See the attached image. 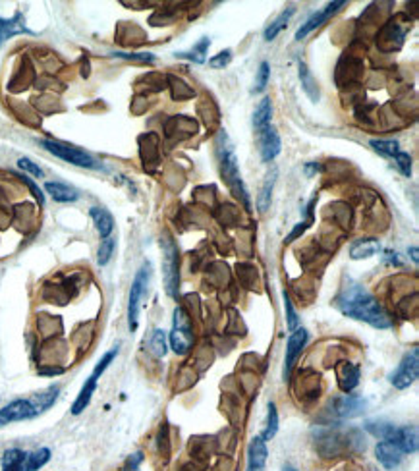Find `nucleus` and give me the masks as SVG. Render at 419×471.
<instances>
[{
    "mask_svg": "<svg viewBox=\"0 0 419 471\" xmlns=\"http://www.w3.org/2000/svg\"><path fill=\"white\" fill-rule=\"evenodd\" d=\"M334 307L341 311L342 315H346L350 319H356V321L367 322L373 329H390L392 327V319L387 313V309L380 306L377 298L373 296L371 292L367 290L365 286L357 282L344 284L341 292L336 294L334 298Z\"/></svg>",
    "mask_w": 419,
    "mask_h": 471,
    "instance_id": "f257e3e1",
    "label": "nucleus"
},
{
    "mask_svg": "<svg viewBox=\"0 0 419 471\" xmlns=\"http://www.w3.org/2000/svg\"><path fill=\"white\" fill-rule=\"evenodd\" d=\"M217 153H219V161H221V172L224 176V180L228 184V188L232 189V193L242 199L244 205L249 209V196H247V189H245L242 176H240V168H238V158L234 153V145L230 142V137L224 132L219 134L217 139Z\"/></svg>",
    "mask_w": 419,
    "mask_h": 471,
    "instance_id": "f03ea898",
    "label": "nucleus"
},
{
    "mask_svg": "<svg viewBox=\"0 0 419 471\" xmlns=\"http://www.w3.org/2000/svg\"><path fill=\"white\" fill-rule=\"evenodd\" d=\"M367 432L380 440H388L402 450V454H413L418 450V429L415 427H398V425L385 423V421H369L365 423Z\"/></svg>",
    "mask_w": 419,
    "mask_h": 471,
    "instance_id": "7ed1b4c3",
    "label": "nucleus"
},
{
    "mask_svg": "<svg viewBox=\"0 0 419 471\" xmlns=\"http://www.w3.org/2000/svg\"><path fill=\"white\" fill-rule=\"evenodd\" d=\"M163 247V276H165L166 294L170 298L178 296V284H180V259H178V247L172 242V238L166 235L165 240H160Z\"/></svg>",
    "mask_w": 419,
    "mask_h": 471,
    "instance_id": "20e7f679",
    "label": "nucleus"
},
{
    "mask_svg": "<svg viewBox=\"0 0 419 471\" xmlns=\"http://www.w3.org/2000/svg\"><path fill=\"white\" fill-rule=\"evenodd\" d=\"M118 355V346L116 348H112L111 352H107L99 360V363L95 365V369H93V373L89 375V378L85 381V385L81 386V390H79L78 398H76V402H74V406H71V414L74 416H79L83 409L88 408L89 402H91V396L95 394V388H97V383H99V378H101V375H103L104 371H107V367L111 365L112 362H114V357Z\"/></svg>",
    "mask_w": 419,
    "mask_h": 471,
    "instance_id": "39448f33",
    "label": "nucleus"
},
{
    "mask_svg": "<svg viewBox=\"0 0 419 471\" xmlns=\"http://www.w3.org/2000/svg\"><path fill=\"white\" fill-rule=\"evenodd\" d=\"M170 348L178 355H186L193 346V329L188 311L184 307H176L174 319H172V329H170Z\"/></svg>",
    "mask_w": 419,
    "mask_h": 471,
    "instance_id": "423d86ee",
    "label": "nucleus"
},
{
    "mask_svg": "<svg viewBox=\"0 0 419 471\" xmlns=\"http://www.w3.org/2000/svg\"><path fill=\"white\" fill-rule=\"evenodd\" d=\"M151 278V263H143L142 268L137 271L134 282H132V290H130V303H128V325H130V332L137 330V319H139V307H142V299L145 296V290L149 286Z\"/></svg>",
    "mask_w": 419,
    "mask_h": 471,
    "instance_id": "0eeeda50",
    "label": "nucleus"
},
{
    "mask_svg": "<svg viewBox=\"0 0 419 471\" xmlns=\"http://www.w3.org/2000/svg\"><path fill=\"white\" fill-rule=\"evenodd\" d=\"M41 145H43V149H47L48 153H53L55 157L62 158L70 165L83 166V168H99V163L95 158L78 147H71V145L55 142V139H41Z\"/></svg>",
    "mask_w": 419,
    "mask_h": 471,
    "instance_id": "6e6552de",
    "label": "nucleus"
},
{
    "mask_svg": "<svg viewBox=\"0 0 419 471\" xmlns=\"http://www.w3.org/2000/svg\"><path fill=\"white\" fill-rule=\"evenodd\" d=\"M419 375V350L413 348L411 352H408L402 357V362L398 363V367L394 373L390 375V385L398 388V390H406L410 388Z\"/></svg>",
    "mask_w": 419,
    "mask_h": 471,
    "instance_id": "1a4fd4ad",
    "label": "nucleus"
},
{
    "mask_svg": "<svg viewBox=\"0 0 419 471\" xmlns=\"http://www.w3.org/2000/svg\"><path fill=\"white\" fill-rule=\"evenodd\" d=\"M37 417L35 409H33L29 398L27 400H14L10 402L8 406L0 409V427H6L8 423L14 421H25V419H33Z\"/></svg>",
    "mask_w": 419,
    "mask_h": 471,
    "instance_id": "9d476101",
    "label": "nucleus"
},
{
    "mask_svg": "<svg viewBox=\"0 0 419 471\" xmlns=\"http://www.w3.org/2000/svg\"><path fill=\"white\" fill-rule=\"evenodd\" d=\"M308 330L305 329H298L294 330L290 338H288V344H286V357H284V378L290 377V373L294 369V363L298 360V355L301 353V350L305 348L308 344Z\"/></svg>",
    "mask_w": 419,
    "mask_h": 471,
    "instance_id": "9b49d317",
    "label": "nucleus"
},
{
    "mask_svg": "<svg viewBox=\"0 0 419 471\" xmlns=\"http://www.w3.org/2000/svg\"><path fill=\"white\" fill-rule=\"evenodd\" d=\"M346 2L344 0H338V2H331V4H327V8L321 10V12H315V14H311V16L308 18V22L301 25L300 29L296 32V41H301L303 37H308L309 33L313 32V29H317L319 25H323L329 18L332 16V14H336L338 10L344 6Z\"/></svg>",
    "mask_w": 419,
    "mask_h": 471,
    "instance_id": "f8f14e48",
    "label": "nucleus"
},
{
    "mask_svg": "<svg viewBox=\"0 0 419 471\" xmlns=\"http://www.w3.org/2000/svg\"><path fill=\"white\" fill-rule=\"evenodd\" d=\"M33 35V32L25 25L24 14L22 12H16L14 18H10V20H4V18H0V47L6 43L8 39H12L14 35Z\"/></svg>",
    "mask_w": 419,
    "mask_h": 471,
    "instance_id": "ddd939ff",
    "label": "nucleus"
},
{
    "mask_svg": "<svg viewBox=\"0 0 419 471\" xmlns=\"http://www.w3.org/2000/svg\"><path fill=\"white\" fill-rule=\"evenodd\" d=\"M375 456H377V460H379V463L385 470H394L404 460L402 450L396 444H392V442H388V440H380L377 448H375Z\"/></svg>",
    "mask_w": 419,
    "mask_h": 471,
    "instance_id": "4468645a",
    "label": "nucleus"
},
{
    "mask_svg": "<svg viewBox=\"0 0 419 471\" xmlns=\"http://www.w3.org/2000/svg\"><path fill=\"white\" fill-rule=\"evenodd\" d=\"M267 440L263 437H254L247 448V470L249 471H263L267 463Z\"/></svg>",
    "mask_w": 419,
    "mask_h": 471,
    "instance_id": "2eb2a0df",
    "label": "nucleus"
},
{
    "mask_svg": "<svg viewBox=\"0 0 419 471\" xmlns=\"http://www.w3.org/2000/svg\"><path fill=\"white\" fill-rule=\"evenodd\" d=\"M367 402L364 398H357V396H342L334 402V414L341 417V419H352L364 414Z\"/></svg>",
    "mask_w": 419,
    "mask_h": 471,
    "instance_id": "dca6fc26",
    "label": "nucleus"
},
{
    "mask_svg": "<svg viewBox=\"0 0 419 471\" xmlns=\"http://www.w3.org/2000/svg\"><path fill=\"white\" fill-rule=\"evenodd\" d=\"M259 134H261V157L265 163H270V161H275L278 157L280 147H282L280 135H278L277 128L273 126L263 128Z\"/></svg>",
    "mask_w": 419,
    "mask_h": 471,
    "instance_id": "f3484780",
    "label": "nucleus"
},
{
    "mask_svg": "<svg viewBox=\"0 0 419 471\" xmlns=\"http://www.w3.org/2000/svg\"><path fill=\"white\" fill-rule=\"evenodd\" d=\"M336 377L342 392L350 394L359 385V367L352 362H342L336 365Z\"/></svg>",
    "mask_w": 419,
    "mask_h": 471,
    "instance_id": "a211bd4d",
    "label": "nucleus"
},
{
    "mask_svg": "<svg viewBox=\"0 0 419 471\" xmlns=\"http://www.w3.org/2000/svg\"><path fill=\"white\" fill-rule=\"evenodd\" d=\"M89 214L93 219V224H95L97 232L101 234V238H109L114 230V219L112 214L103 207H91L89 209Z\"/></svg>",
    "mask_w": 419,
    "mask_h": 471,
    "instance_id": "6ab92c4d",
    "label": "nucleus"
},
{
    "mask_svg": "<svg viewBox=\"0 0 419 471\" xmlns=\"http://www.w3.org/2000/svg\"><path fill=\"white\" fill-rule=\"evenodd\" d=\"M45 191L50 193V197L58 201V203H71L79 197L78 189L70 188L68 184H62V182H47L45 184Z\"/></svg>",
    "mask_w": 419,
    "mask_h": 471,
    "instance_id": "aec40b11",
    "label": "nucleus"
},
{
    "mask_svg": "<svg viewBox=\"0 0 419 471\" xmlns=\"http://www.w3.org/2000/svg\"><path fill=\"white\" fill-rule=\"evenodd\" d=\"M2 471H27V452L10 448L2 454Z\"/></svg>",
    "mask_w": 419,
    "mask_h": 471,
    "instance_id": "412c9836",
    "label": "nucleus"
},
{
    "mask_svg": "<svg viewBox=\"0 0 419 471\" xmlns=\"http://www.w3.org/2000/svg\"><path fill=\"white\" fill-rule=\"evenodd\" d=\"M377 252H380L379 242L373 240V238H365V240H357L356 244H352V247H350V257L354 261L367 259V257H373Z\"/></svg>",
    "mask_w": 419,
    "mask_h": 471,
    "instance_id": "4be33fe9",
    "label": "nucleus"
},
{
    "mask_svg": "<svg viewBox=\"0 0 419 471\" xmlns=\"http://www.w3.org/2000/svg\"><path fill=\"white\" fill-rule=\"evenodd\" d=\"M58 392H60V388H58V386H48L47 390L33 394L32 398H29V402H32L35 414L39 416V414H43L45 409L50 408V406L56 402V398H58Z\"/></svg>",
    "mask_w": 419,
    "mask_h": 471,
    "instance_id": "5701e85b",
    "label": "nucleus"
},
{
    "mask_svg": "<svg viewBox=\"0 0 419 471\" xmlns=\"http://www.w3.org/2000/svg\"><path fill=\"white\" fill-rule=\"evenodd\" d=\"M298 74H300L301 87H303V91L308 93L309 99L313 102L319 101V87H317V81L313 79L311 71H309V68L305 66L303 60H298Z\"/></svg>",
    "mask_w": 419,
    "mask_h": 471,
    "instance_id": "b1692460",
    "label": "nucleus"
},
{
    "mask_svg": "<svg viewBox=\"0 0 419 471\" xmlns=\"http://www.w3.org/2000/svg\"><path fill=\"white\" fill-rule=\"evenodd\" d=\"M270 116H273V107H270V99L265 97L259 102V107L254 112V126L257 132H261L263 128L270 126Z\"/></svg>",
    "mask_w": 419,
    "mask_h": 471,
    "instance_id": "393cba45",
    "label": "nucleus"
},
{
    "mask_svg": "<svg viewBox=\"0 0 419 471\" xmlns=\"http://www.w3.org/2000/svg\"><path fill=\"white\" fill-rule=\"evenodd\" d=\"M294 12H296V10H294V6H288V8H286L284 12H280V16H278L277 20H275V22H273V24H270L269 27H267V29H265V35H263V37H265V41H273V39H275L278 33L282 32L286 25H288V22H290V18L294 16Z\"/></svg>",
    "mask_w": 419,
    "mask_h": 471,
    "instance_id": "a878e982",
    "label": "nucleus"
},
{
    "mask_svg": "<svg viewBox=\"0 0 419 471\" xmlns=\"http://www.w3.org/2000/svg\"><path fill=\"white\" fill-rule=\"evenodd\" d=\"M275 182H277V170H273V172L267 176V182H265V186H263L261 193H259V197H257V207H259V211H261V212H265L267 209H269L270 196H273Z\"/></svg>",
    "mask_w": 419,
    "mask_h": 471,
    "instance_id": "bb28decb",
    "label": "nucleus"
},
{
    "mask_svg": "<svg viewBox=\"0 0 419 471\" xmlns=\"http://www.w3.org/2000/svg\"><path fill=\"white\" fill-rule=\"evenodd\" d=\"M149 350L155 357H165L166 355V334L165 330H153L149 340Z\"/></svg>",
    "mask_w": 419,
    "mask_h": 471,
    "instance_id": "cd10ccee",
    "label": "nucleus"
},
{
    "mask_svg": "<svg viewBox=\"0 0 419 471\" xmlns=\"http://www.w3.org/2000/svg\"><path fill=\"white\" fill-rule=\"evenodd\" d=\"M48 460H50V450L48 448L35 450L32 454H27V471H39Z\"/></svg>",
    "mask_w": 419,
    "mask_h": 471,
    "instance_id": "c85d7f7f",
    "label": "nucleus"
},
{
    "mask_svg": "<svg viewBox=\"0 0 419 471\" xmlns=\"http://www.w3.org/2000/svg\"><path fill=\"white\" fill-rule=\"evenodd\" d=\"M114 247H116V240L109 235V238H103V242L99 245V252H97V263L104 267L109 261L112 259V253H114Z\"/></svg>",
    "mask_w": 419,
    "mask_h": 471,
    "instance_id": "c756f323",
    "label": "nucleus"
},
{
    "mask_svg": "<svg viewBox=\"0 0 419 471\" xmlns=\"http://www.w3.org/2000/svg\"><path fill=\"white\" fill-rule=\"evenodd\" d=\"M369 145H371L373 149L377 151L379 155H383V157L394 158L396 153L400 151V145H398V142H388V139H371V142H369Z\"/></svg>",
    "mask_w": 419,
    "mask_h": 471,
    "instance_id": "7c9ffc66",
    "label": "nucleus"
},
{
    "mask_svg": "<svg viewBox=\"0 0 419 471\" xmlns=\"http://www.w3.org/2000/svg\"><path fill=\"white\" fill-rule=\"evenodd\" d=\"M267 429H265V432H263L261 437L265 440H270L275 435H277L278 431V411H277V406L270 402L269 406H267Z\"/></svg>",
    "mask_w": 419,
    "mask_h": 471,
    "instance_id": "2f4dec72",
    "label": "nucleus"
},
{
    "mask_svg": "<svg viewBox=\"0 0 419 471\" xmlns=\"http://www.w3.org/2000/svg\"><path fill=\"white\" fill-rule=\"evenodd\" d=\"M269 76H270L269 62H261V66H259V71H257V79H255L254 93H261L263 89L267 87V83H269Z\"/></svg>",
    "mask_w": 419,
    "mask_h": 471,
    "instance_id": "473e14b6",
    "label": "nucleus"
},
{
    "mask_svg": "<svg viewBox=\"0 0 419 471\" xmlns=\"http://www.w3.org/2000/svg\"><path fill=\"white\" fill-rule=\"evenodd\" d=\"M284 309H286V325H288V330L294 332V330L298 329V313H296V309L292 306V299L290 296L284 292Z\"/></svg>",
    "mask_w": 419,
    "mask_h": 471,
    "instance_id": "72a5a7b5",
    "label": "nucleus"
},
{
    "mask_svg": "<svg viewBox=\"0 0 419 471\" xmlns=\"http://www.w3.org/2000/svg\"><path fill=\"white\" fill-rule=\"evenodd\" d=\"M394 163L398 166V170L404 174V176H411V157L408 153H404V151H398L394 157Z\"/></svg>",
    "mask_w": 419,
    "mask_h": 471,
    "instance_id": "f704fd0d",
    "label": "nucleus"
},
{
    "mask_svg": "<svg viewBox=\"0 0 419 471\" xmlns=\"http://www.w3.org/2000/svg\"><path fill=\"white\" fill-rule=\"evenodd\" d=\"M116 58H124V60H135V62H153L155 56L149 53H112Z\"/></svg>",
    "mask_w": 419,
    "mask_h": 471,
    "instance_id": "c9c22d12",
    "label": "nucleus"
},
{
    "mask_svg": "<svg viewBox=\"0 0 419 471\" xmlns=\"http://www.w3.org/2000/svg\"><path fill=\"white\" fill-rule=\"evenodd\" d=\"M230 60H232V50L226 48V50H222L217 56H213L211 60H209V66L211 68H224V66H228Z\"/></svg>",
    "mask_w": 419,
    "mask_h": 471,
    "instance_id": "e433bc0d",
    "label": "nucleus"
},
{
    "mask_svg": "<svg viewBox=\"0 0 419 471\" xmlns=\"http://www.w3.org/2000/svg\"><path fill=\"white\" fill-rule=\"evenodd\" d=\"M18 166H20L22 170H25V172L33 174L35 178H43V170H41L39 166L35 165L33 161H29V158H25V157L20 158V161H18Z\"/></svg>",
    "mask_w": 419,
    "mask_h": 471,
    "instance_id": "4c0bfd02",
    "label": "nucleus"
},
{
    "mask_svg": "<svg viewBox=\"0 0 419 471\" xmlns=\"http://www.w3.org/2000/svg\"><path fill=\"white\" fill-rule=\"evenodd\" d=\"M143 463V454L142 452H135V454L128 456L126 463H124V471H139Z\"/></svg>",
    "mask_w": 419,
    "mask_h": 471,
    "instance_id": "58836bf2",
    "label": "nucleus"
},
{
    "mask_svg": "<svg viewBox=\"0 0 419 471\" xmlns=\"http://www.w3.org/2000/svg\"><path fill=\"white\" fill-rule=\"evenodd\" d=\"M309 224H311V220H305V222H300V224H296V228H294L292 232L288 234V238H286V240H284L286 244H292L296 238H300V235L303 234L305 230H308Z\"/></svg>",
    "mask_w": 419,
    "mask_h": 471,
    "instance_id": "ea45409f",
    "label": "nucleus"
},
{
    "mask_svg": "<svg viewBox=\"0 0 419 471\" xmlns=\"http://www.w3.org/2000/svg\"><path fill=\"white\" fill-rule=\"evenodd\" d=\"M22 180H24V184L27 186V188L32 189V193L35 196V199L39 201V205L45 203V196H43V191L39 189V186H37V184H35L32 178H27V176H22Z\"/></svg>",
    "mask_w": 419,
    "mask_h": 471,
    "instance_id": "a19ab883",
    "label": "nucleus"
},
{
    "mask_svg": "<svg viewBox=\"0 0 419 471\" xmlns=\"http://www.w3.org/2000/svg\"><path fill=\"white\" fill-rule=\"evenodd\" d=\"M176 56H178V58H188V60H193V62H198V64H201L203 60H205V56L198 55L195 50H193V53H176Z\"/></svg>",
    "mask_w": 419,
    "mask_h": 471,
    "instance_id": "79ce46f5",
    "label": "nucleus"
},
{
    "mask_svg": "<svg viewBox=\"0 0 419 471\" xmlns=\"http://www.w3.org/2000/svg\"><path fill=\"white\" fill-rule=\"evenodd\" d=\"M317 170H321V166L317 165V163H313V165L305 166V174H308V176H311V174L317 172Z\"/></svg>",
    "mask_w": 419,
    "mask_h": 471,
    "instance_id": "37998d69",
    "label": "nucleus"
},
{
    "mask_svg": "<svg viewBox=\"0 0 419 471\" xmlns=\"http://www.w3.org/2000/svg\"><path fill=\"white\" fill-rule=\"evenodd\" d=\"M411 259H413V263H418V247H411Z\"/></svg>",
    "mask_w": 419,
    "mask_h": 471,
    "instance_id": "c03bdc74",
    "label": "nucleus"
},
{
    "mask_svg": "<svg viewBox=\"0 0 419 471\" xmlns=\"http://www.w3.org/2000/svg\"><path fill=\"white\" fill-rule=\"evenodd\" d=\"M282 471H298L294 465H290V463H286V465H282Z\"/></svg>",
    "mask_w": 419,
    "mask_h": 471,
    "instance_id": "a18cd8bd",
    "label": "nucleus"
},
{
    "mask_svg": "<svg viewBox=\"0 0 419 471\" xmlns=\"http://www.w3.org/2000/svg\"><path fill=\"white\" fill-rule=\"evenodd\" d=\"M247 471H249V470H247Z\"/></svg>",
    "mask_w": 419,
    "mask_h": 471,
    "instance_id": "49530a36",
    "label": "nucleus"
}]
</instances>
